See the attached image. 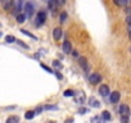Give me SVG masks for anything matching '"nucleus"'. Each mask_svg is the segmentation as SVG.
<instances>
[{
  "mask_svg": "<svg viewBox=\"0 0 131 123\" xmlns=\"http://www.w3.org/2000/svg\"><path fill=\"white\" fill-rule=\"evenodd\" d=\"M45 20H46V13H45L44 10H41V12L37 13V17H36V26L43 25Z\"/></svg>",
  "mask_w": 131,
  "mask_h": 123,
  "instance_id": "obj_1",
  "label": "nucleus"
},
{
  "mask_svg": "<svg viewBox=\"0 0 131 123\" xmlns=\"http://www.w3.org/2000/svg\"><path fill=\"white\" fill-rule=\"evenodd\" d=\"M89 79H90V82L92 85H97V84H99V82H102V76L99 73H92L89 77Z\"/></svg>",
  "mask_w": 131,
  "mask_h": 123,
  "instance_id": "obj_2",
  "label": "nucleus"
},
{
  "mask_svg": "<svg viewBox=\"0 0 131 123\" xmlns=\"http://www.w3.org/2000/svg\"><path fill=\"white\" fill-rule=\"evenodd\" d=\"M110 102L112 104H117V102L120 101V99H121V94L118 92V91H113L110 94Z\"/></svg>",
  "mask_w": 131,
  "mask_h": 123,
  "instance_id": "obj_3",
  "label": "nucleus"
},
{
  "mask_svg": "<svg viewBox=\"0 0 131 123\" xmlns=\"http://www.w3.org/2000/svg\"><path fill=\"white\" fill-rule=\"evenodd\" d=\"M25 10H26L27 17H32V14H33V5H32L30 2L26 3V4H25Z\"/></svg>",
  "mask_w": 131,
  "mask_h": 123,
  "instance_id": "obj_4",
  "label": "nucleus"
},
{
  "mask_svg": "<svg viewBox=\"0 0 131 123\" xmlns=\"http://www.w3.org/2000/svg\"><path fill=\"white\" fill-rule=\"evenodd\" d=\"M62 49H63V51H64L66 54H69V53L72 51V45H71L69 41H64L63 45H62Z\"/></svg>",
  "mask_w": 131,
  "mask_h": 123,
  "instance_id": "obj_5",
  "label": "nucleus"
},
{
  "mask_svg": "<svg viewBox=\"0 0 131 123\" xmlns=\"http://www.w3.org/2000/svg\"><path fill=\"white\" fill-rule=\"evenodd\" d=\"M99 94H100L102 96H108V95H109V87H108L107 85H102V86L99 87Z\"/></svg>",
  "mask_w": 131,
  "mask_h": 123,
  "instance_id": "obj_6",
  "label": "nucleus"
},
{
  "mask_svg": "<svg viewBox=\"0 0 131 123\" xmlns=\"http://www.w3.org/2000/svg\"><path fill=\"white\" fill-rule=\"evenodd\" d=\"M62 35H63V32H62V28H59V27H57V28L53 31L54 40H61V38H62Z\"/></svg>",
  "mask_w": 131,
  "mask_h": 123,
  "instance_id": "obj_7",
  "label": "nucleus"
},
{
  "mask_svg": "<svg viewBox=\"0 0 131 123\" xmlns=\"http://www.w3.org/2000/svg\"><path fill=\"white\" fill-rule=\"evenodd\" d=\"M128 112H130V109H128V107H127L126 104H122V105L120 107V113L122 114V117H127Z\"/></svg>",
  "mask_w": 131,
  "mask_h": 123,
  "instance_id": "obj_8",
  "label": "nucleus"
},
{
  "mask_svg": "<svg viewBox=\"0 0 131 123\" xmlns=\"http://www.w3.org/2000/svg\"><path fill=\"white\" fill-rule=\"evenodd\" d=\"M89 104H90L91 107H94V108H99V107H100L99 101H98L95 97H90V99H89Z\"/></svg>",
  "mask_w": 131,
  "mask_h": 123,
  "instance_id": "obj_9",
  "label": "nucleus"
},
{
  "mask_svg": "<svg viewBox=\"0 0 131 123\" xmlns=\"http://www.w3.org/2000/svg\"><path fill=\"white\" fill-rule=\"evenodd\" d=\"M7 123H20V117L18 115H10V117H8Z\"/></svg>",
  "mask_w": 131,
  "mask_h": 123,
  "instance_id": "obj_10",
  "label": "nucleus"
},
{
  "mask_svg": "<svg viewBox=\"0 0 131 123\" xmlns=\"http://www.w3.org/2000/svg\"><path fill=\"white\" fill-rule=\"evenodd\" d=\"M80 66L84 68V69H89V66H87V62H86V58H80Z\"/></svg>",
  "mask_w": 131,
  "mask_h": 123,
  "instance_id": "obj_11",
  "label": "nucleus"
},
{
  "mask_svg": "<svg viewBox=\"0 0 131 123\" xmlns=\"http://www.w3.org/2000/svg\"><path fill=\"white\" fill-rule=\"evenodd\" d=\"M35 114H36V112L35 110H28V112H26V114H25V118L26 119H32L33 117H35Z\"/></svg>",
  "mask_w": 131,
  "mask_h": 123,
  "instance_id": "obj_12",
  "label": "nucleus"
},
{
  "mask_svg": "<svg viewBox=\"0 0 131 123\" xmlns=\"http://www.w3.org/2000/svg\"><path fill=\"white\" fill-rule=\"evenodd\" d=\"M90 123H104V119L103 117H92Z\"/></svg>",
  "mask_w": 131,
  "mask_h": 123,
  "instance_id": "obj_13",
  "label": "nucleus"
},
{
  "mask_svg": "<svg viewBox=\"0 0 131 123\" xmlns=\"http://www.w3.org/2000/svg\"><path fill=\"white\" fill-rule=\"evenodd\" d=\"M76 101L79 102V104H82V102L85 101V94H84V92H80V95L76 97Z\"/></svg>",
  "mask_w": 131,
  "mask_h": 123,
  "instance_id": "obj_14",
  "label": "nucleus"
},
{
  "mask_svg": "<svg viewBox=\"0 0 131 123\" xmlns=\"http://www.w3.org/2000/svg\"><path fill=\"white\" fill-rule=\"evenodd\" d=\"M3 5H4L5 10H10L13 7V2H3Z\"/></svg>",
  "mask_w": 131,
  "mask_h": 123,
  "instance_id": "obj_15",
  "label": "nucleus"
},
{
  "mask_svg": "<svg viewBox=\"0 0 131 123\" xmlns=\"http://www.w3.org/2000/svg\"><path fill=\"white\" fill-rule=\"evenodd\" d=\"M21 32L23 33V35H26V36H28V37H31V38H33V40H37V37L36 36H33L31 32H28L27 30H21Z\"/></svg>",
  "mask_w": 131,
  "mask_h": 123,
  "instance_id": "obj_16",
  "label": "nucleus"
},
{
  "mask_svg": "<svg viewBox=\"0 0 131 123\" xmlns=\"http://www.w3.org/2000/svg\"><path fill=\"white\" fill-rule=\"evenodd\" d=\"M102 117H103L104 120H110V113H109L108 110H104L103 114H102Z\"/></svg>",
  "mask_w": 131,
  "mask_h": 123,
  "instance_id": "obj_17",
  "label": "nucleus"
},
{
  "mask_svg": "<svg viewBox=\"0 0 131 123\" xmlns=\"http://www.w3.org/2000/svg\"><path fill=\"white\" fill-rule=\"evenodd\" d=\"M25 18H26L25 14H17V22L18 23H23L25 22Z\"/></svg>",
  "mask_w": 131,
  "mask_h": 123,
  "instance_id": "obj_18",
  "label": "nucleus"
},
{
  "mask_svg": "<svg viewBox=\"0 0 131 123\" xmlns=\"http://www.w3.org/2000/svg\"><path fill=\"white\" fill-rule=\"evenodd\" d=\"M5 41H7L8 44H12V43H14V41H15V37H14L13 35H8V36L5 37Z\"/></svg>",
  "mask_w": 131,
  "mask_h": 123,
  "instance_id": "obj_19",
  "label": "nucleus"
},
{
  "mask_svg": "<svg viewBox=\"0 0 131 123\" xmlns=\"http://www.w3.org/2000/svg\"><path fill=\"white\" fill-rule=\"evenodd\" d=\"M21 8H22V3H21V2H18V3H15V7H14L13 12H14V13H18V12L21 10Z\"/></svg>",
  "mask_w": 131,
  "mask_h": 123,
  "instance_id": "obj_20",
  "label": "nucleus"
},
{
  "mask_svg": "<svg viewBox=\"0 0 131 123\" xmlns=\"http://www.w3.org/2000/svg\"><path fill=\"white\" fill-rule=\"evenodd\" d=\"M64 96H66V97L74 96V91H73V90H66V91H64Z\"/></svg>",
  "mask_w": 131,
  "mask_h": 123,
  "instance_id": "obj_21",
  "label": "nucleus"
},
{
  "mask_svg": "<svg viewBox=\"0 0 131 123\" xmlns=\"http://www.w3.org/2000/svg\"><path fill=\"white\" fill-rule=\"evenodd\" d=\"M44 109H46V110H57L58 107H57V105H45Z\"/></svg>",
  "mask_w": 131,
  "mask_h": 123,
  "instance_id": "obj_22",
  "label": "nucleus"
},
{
  "mask_svg": "<svg viewBox=\"0 0 131 123\" xmlns=\"http://www.w3.org/2000/svg\"><path fill=\"white\" fill-rule=\"evenodd\" d=\"M40 66H41V68H44V69H45V71H48V72H49V73H54V72H53V71H51V68H49V67H48V66H45V64H43V63H41V64H40Z\"/></svg>",
  "mask_w": 131,
  "mask_h": 123,
  "instance_id": "obj_23",
  "label": "nucleus"
},
{
  "mask_svg": "<svg viewBox=\"0 0 131 123\" xmlns=\"http://www.w3.org/2000/svg\"><path fill=\"white\" fill-rule=\"evenodd\" d=\"M53 64H54V67H57V68H59V69L62 68V64L59 63L58 60H54V62H53Z\"/></svg>",
  "mask_w": 131,
  "mask_h": 123,
  "instance_id": "obj_24",
  "label": "nucleus"
},
{
  "mask_svg": "<svg viewBox=\"0 0 131 123\" xmlns=\"http://www.w3.org/2000/svg\"><path fill=\"white\" fill-rule=\"evenodd\" d=\"M66 19H67V13H62L61 14V22H64Z\"/></svg>",
  "mask_w": 131,
  "mask_h": 123,
  "instance_id": "obj_25",
  "label": "nucleus"
},
{
  "mask_svg": "<svg viewBox=\"0 0 131 123\" xmlns=\"http://www.w3.org/2000/svg\"><path fill=\"white\" fill-rule=\"evenodd\" d=\"M43 110H44V108H43V107H37L35 112H36V114H40V113H41Z\"/></svg>",
  "mask_w": 131,
  "mask_h": 123,
  "instance_id": "obj_26",
  "label": "nucleus"
},
{
  "mask_svg": "<svg viewBox=\"0 0 131 123\" xmlns=\"http://www.w3.org/2000/svg\"><path fill=\"white\" fill-rule=\"evenodd\" d=\"M18 44H20V46H22V48H25V49H28V45L25 44V43H22V41H18Z\"/></svg>",
  "mask_w": 131,
  "mask_h": 123,
  "instance_id": "obj_27",
  "label": "nucleus"
},
{
  "mask_svg": "<svg viewBox=\"0 0 131 123\" xmlns=\"http://www.w3.org/2000/svg\"><path fill=\"white\" fill-rule=\"evenodd\" d=\"M126 20H127V25H128V27H131V15H127Z\"/></svg>",
  "mask_w": 131,
  "mask_h": 123,
  "instance_id": "obj_28",
  "label": "nucleus"
},
{
  "mask_svg": "<svg viewBox=\"0 0 131 123\" xmlns=\"http://www.w3.org/2000/svg\"><path fill=\"white\" fill-rule=\"evenodd\" d=\"M121 123H128V118H127V117H122Z\"/></svg>",
  "mask_w": 131,
  "mask_h": 123,
  "instance_id": "obj_29",
  "label": "nucleus"
},
{
  "mask_svg": "<svg viewBox=\"0 0 131 123\" xmlns=\"http://www.w3.org/2000/svg\"><path fill=\"white\" fill-rule=\"evenodd\" d=\"M48 5H49V8H50V9H54V2H49V3H48Z\"/></svg>",
  "mask_w": 131,
  "mask_h": 123,
  "instance_id": "obj_30",
  "label": "nucleus"
},
{
  "mask_svg": "<svg viewBox=\"0 0 131 123\" xmlns=\"http://www.w3.org/2000/svg\"><path fill=\"white\" fill-rule=\"evenodd\" d=\"M54 73L57 74V78H58V79H62V74H61V73H58V72H54Z\"/></svg>",
  "mask_w": 131,
  "mask_h": 123,
  "instance_id": "obj_31",
  "label": "nucleus"
},
{
  "mask_svg": "<svg viewBox=\"0 0 131 123\" xmlns=\"http://www.w3.org/2000/svg\"><path fill=\"white\" fill-rule=\"evenodd\" d=\"M86 112H87V109H85V108H82V109H80V113H81V114H85Z\"/></svg>",
  "mask_w": 131,
  "mask_h": 123,
  "instance_id": "obj_32",
  "label": "nucleus"
},
{
  "mask_svg": "<svg viewBox=\"0 0 131 123\" xmlns=\"http://www.w3.org/2000/svg\"><path fill=\"white\" fill-rule=\"evenodd\" d=\"M64 123H73V118H68Z\"/></svg>",
  "mask_w": 131,
  "mask_h": 123,
  "instance_id": "obj_33",
  "label": "nucleus"
},
{
  "mask_svg": "<svg viewBox=\"0 0 131 123\" xmlns=\"http://www.w3.org/2000/svg\"><path fill=\"white\" fill-rule=\"evenodd\" d=\"M128 36H130V38H131V27H128Z\"/></svg>",
  "mask_w": 131,
  "mask_h": 123,
  "instance_id": "obj_34",
  "label": "nucleus"
},
{
  "mask_svg": "<svg viewBox=\"0 0 131 123\" xmlns=\"http://www.w3.org/2000/svg\"><path fill=\"white\" fill-rule=\"evenodd\" d=\"M48 123H55V122H54V120H49Z\"/></svg>",
  "mask_w": 131,
  "mask_h": 123,
  "instance_id": "obj_35",
  "label": "nucleus"
}]
</instances>
